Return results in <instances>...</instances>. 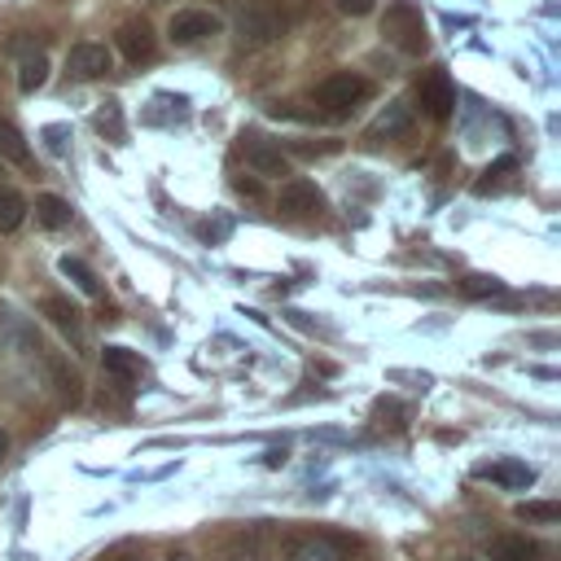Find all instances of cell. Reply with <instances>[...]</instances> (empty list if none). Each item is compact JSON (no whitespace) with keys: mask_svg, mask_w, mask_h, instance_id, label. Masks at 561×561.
I'll return each mask as SVG.
<instances>
[{"mask_svg":"<svg viewBox=\"0 0 561 561\" xmlns=\"http://www.w3.org/2000/svg\"><path fill=\"white\" fill-rule=\"evenodd\" d=\"M500 289H504V285H500L495 276H482V272L460 280V294H469V298H491V294H500Z\"/></svg>","mask_w":561,"mask_h":561,"instance_id":"obj_24","label":"cell"},{"mask_svg":"<svg viewBox=\"0 0 561 561\" xmlns=\"http://www.w3.org/2000/svg\"><path fill=\"white\" fill-rule=\"evenodd\" d=\"M53 373H57V381H61V399H70V403H75V399H79V377H75V373H66L61 364H57Z\"/></svg>","mask_w":561,"mask_h":561,"instance_id":"obj_27","label":"cell"},{"mask_svg":"<svg viewBox=\"0 0 561 561\" xmlns=\"http://www.w3.org/2000/svg\"><path fill=\"white\" fill-rule=\"evenodd\" d=\"M486 552H491V561H543V548L535 543V539H526V535H495L491 543H486Z\"/></svg>","mask_w":561,"mask_h":561,"instance_id":"obj_13","label":"cell"},{"mask_svg":"<svg viewBox=\"0 0 561 561\" xmlns=\"http://www.w3.org/2000/svg\"><path fill=\"white\" fill-rule=\"evenodd\" d=\"M167 561H193V552H167Z\"/></svg>","mask_w":561,"mask_h":561,"instance_id":"obj_30","label":"cell"},{"mask_svg":"<svg viewBox=\"0 0 561 561\" xmlns=\"http://www.w3.org/2000/svg\"><path fill=\"white\" fill-rule=\"evenodd\" d=\"M61 272H66V276H70V280H75V285H79L83 294H92V298L101 294V280H96V272H92V267H88L83 259L66 254V259H61Z\"/></svg>","mask_w":561,"mask_h":561,"instance_id":"obj_18","label":"cell"},{"mask_svg":"<svg viewBox=\"0 0 561 561\" xmlns=\"http://www.w3.org/2000/svg\"><path fill=\"white\" fill-rule=\"evenodd\" d=\"M228 228H232L228 219H215V224L206 219V224H197V237H202V241H219V237H228Z\"/></svg>","mask_w":561,"mask_h":561,"instance_id":"obj_26","label":"cell"},{"mask_svg":"<svg viewBox=\"0 0 561 561\" xmlns=\"http://www.w3.org/2000/svg\"><path fill=\"white\" fill-rule=\"evenodd\" d=\"M66 136H70L66 127H44V140H48L53 153H66Z\"/></svg>","mask_w":561,"mask_h":561,"instance_id":"obj_28","label":"cell"},{"mask_svg":"<svg viewBox=\"0 0 561 561\" xmlns=\"http://www.w3.org/2000/svg\"><path fill=\"white\" fill-rule=\"evenodd\" d=\"M289 18L276 0H245L241 13H237V44L241 48H267L285 35Z\"/></svg>","mask_w":561,"mask_h":561,"instance_id":"obj_1","label":"cell"},{"mask_svg":"<svg viewBox=\"0 0 561 561\" xmlns=\"http://www.w3.org/2000/svg\"><path fill=\"white\" fill-rule=\"evenodd\" d=\"M35 224L39 228H66L70 224V202L66 197H57V193H39L35 197Z\"/></svg>","mask_w":561,"mask_h":561,"instance_id":"obj_15","label":"cell"},{"mask_svg":"<svg viewBox=\"0 0 561 561\" xmlns=\"http://www.w3.org/2000/svg\"><path fill=\"white\" fill-rule=\"evenodd\" d=\"M0 158L4 162H26V140L9 118H0Z\"/></svg>","mask_w":561,"mask_h":561,"instance_id":"obj_20","label":"cell"},{"mask_svg":"<svg viewBox=\"0 0 561 561\" xmlns=\"http://www.w3.org/2000/svg\"><path fill=\"white\" fill-rule=\"evenodd\" d=\"M416 105H421V114L434 118V123H447V118H451V110H456V88H451V79H447L443 66H434V70H425V75L416 79Z\"/></svg>","mask_w":561,"mask_h":561,"instance_id":"obj_5","label":"cell"},{"mask_svg":"<svg viewBox=\"0 0 561 561\" xmlns=\"http://www.w3.org/2000/svg\"><path fill=\"white\" fill-rule=\"evenodd\" d=\"M517 517H526V522H557V517H561V504L526 500V504H517Z\"/></svg>","mask_w":561,"mask_h":561,"instance_id":"obj_22","label":"cell"},{"mask_svg":"<svg viewBox=\"0 0 561 561\" xmlns=\"http://www.w3.org/2000/svg\"><path fill=\"white\" fill-rule=\"evenodd\" d=\"M285 561H346V543L333 535H307L289 548Z\"/></svg>","mask_w":561,"mask_h":561,"instance_id":"obj_12","label":"cell"},{"mask_svg":"<svg viewBox=\"0 0 561 561\" xmlns=\"http://www.w3.org/2000/svg\"><path fill=\"white\" fill-rule=\"evenodd\" d=\"M101 368L114 377V381H140L145 377V359H140V351H131V346H105L101 351Z\"/></svg>","mask_w":561,"mask_h":561,"instance_id":"obj_11","label":"cell"},{"mask_svg":"<svg viewBox=\"0 0 561 561\" xmlns=\"http://www.w3.org/2000/svg\"><path fill=\"white\" fill-rule=\"evenodd\" d=\"M114 561H145V552H118Z\"/></svg>","mask_w":561,"mask_h":561,"instance_id":"obj_29","label":"cell"},{"mask_svg":"<svg viewBox=\"0 0 561 561\" xmlns=\"http://www.w3.org/2000/svg\"><path fill=\"white\" fill-rule=\"evenodd\" d=\"M368 79L364 75H355V70H333V75H324L320 83H316V92H311V101L320 105V114H329V118H346L359 101H368Z\"/></svg>","mask_w":561,"mask_h":561,"instance_id":"obj_3","label":"cell"},{"mask_svg":"<svg viewBox=\"0 0 561 561\" xmlns=\"http://www.w3.org/2000/svg\"><path fill=\"white\" fill-rule=\"evenodd\" d=\"M412 127V110L403 105V101H394V105H386L381 114H377V123L368 127V140L377 145V140H394V136H403Z\"/></svg>","mask_w":561,"mask_h":561,"instance_id":"obj_14","label":"cell"},{"mask_svg":"<svg viewBox=\"0 0 561 561\" xmlns=\"http://www.w3.org/2000/svg\"><path fill=\"white\" fill-rule=\"evenodd\" d=\"M96 131L110 136V140H123V110H118V101H105L96 110Z\"/></svg>","mask_w":561,"mask_h":561,"instance_id":"obj_21","label":"cell"},{"mask_svg":"<svg viewBox=\"0 0 561 561\" xmlns=\"http://www.w3.org/2000/svg\"><path fill=\"white\" fill-rule=\"evenodd\" d=\"M44 79H48V61H44V53H35V57H26V61L18 66V88H22V92L44 88Z\"/></svg>","mask_w":561,"mask_h":561,"instance_id":"obj_19","label":"cell"},{"mask_svg":"<svg viewBox=\"0 0 561 561\" xmlns=\"http://www.w3.org/2000/svg\"><path fill=\"white\" fill-rule=\"evenodd\" d=\"M39 311H44V316H48V320H53V324L66 333V337H79V333H83L79 307H70L66 298H44V302H39Z\"/></svg>","mask_w":561,"mask_h":561,"instance_id":"obj_16","label":"cell"},{"mask_svg":"<svg viewBox=\"0 0 561 561\" xmlns=\"http://www.w3.org/2000/svg\"><path fill=\"white\" fill-rule=\"evenodd\" d=\"M473 473H478L482 482L504 486V491H522V486L535 482V469H530L526 460H517V456H500V460H491V465H478Z\"/></svg>","mask_w":561,"mask_h":561,"instance_id":"obj_9","label":"cell"},{"mask_svg":"<svg viewBox=\"0 0 561 561\" xmlns=\"http://www.w3.org/2000/svg\"><path fill=\"white\" fill-rule=\"evenodd\" d=\"M333 4H337V13H346V18H368L377 0H333Z\"/></svg>","mask_w":561,"mask_h":561,"instance_id":"obj_25","label":"cell"},{"mask_svg":"<svg viewBox=\"0 0 561 561\" xmlns=\"http://www.w3.org/2000/svg\"><path fill=\"white\" fill-rule=\"evenodd\" d=\"M4 451H9V434L0 430V460H4Z\"/></svg>","mask_w":561,"mask_h":561,"instance_id":"obj_31","label":"cell"},{"mask_svg":"<svg viewBox=\"0 0 561 561\" xmlns=\"http://www.w3.org/2000/svg\"><path fill=\"white\" fill-rule=\"evenodd\" d=\"M237 153H241V162H245L250 175H263V180H280V175H289V158H285V149H280L276 140H267L263 131H241Z\"/></svg>","mask_w":561,"mask_h":561,"instance_id":"obj_4","label":"cell"},{"mask_svg":"<svg viewBox=\"0 0 561 561\" xmlns=\"http://www.w3.org/2000/svg\"><path fill=\"white\" fill-rule=\"evenodd\" d=\"M508 171H517V158H500L495 167H486V180H478L473 188H478V193H495V188L504 184V175H508Z\"/></svg>","mask_w":561,"mask_h":561,"instance_id":"obj_23","label":"cell"},{"mask_svg":"<svg viewBox=\"0 0 561 561\" xmlns=\"http://www.w3.org/2000/svg\"><path fill=\"white\" fill-rule=\"evenodd\" d=\"M114 44H118V53H123L127 61H149V57L158 53L153 26H149L145 18H127V22H118V31H114Z\"/></svg>","mask_w":561,"mask_h":561,"instance_id":"obj_8","label":"cell"},{"mask_svg":"<svg viewBox=\"0 0 561 561\" xmlns=\"http://www.w3.org/2000/svg\"><path fill=\"white\" fill-rule=\"evenodd\" d=\"M276 210L285 219H316L324 210V193L311 180H285L276 193Z\"/></svg>","mask_w":561,"mask_h":561,"instance_id":"obj_7","label":"cell"},{"mask_svg":"<svg viewBox=\"0 0 561 561\" xmlns=\"http://www.w3.org/2000/svg\"><path fill=\"white\" fill-rule=\"evenodd\" d=\"M66 70H70V75H79V79H96V75H105V70H110V48H105V44L83 39V44H75V48L66 53Z\"/></svg>","mask_w":561,"mask_h":561,"instance_id":"obj_10","label":"cell"},{"mask_svg":"<svg viewBox=\"0 0 561 561\" xmlns=\"http://www.w3.org/2000/svg\"><path fill=\"white\" fill-rule=\"evenodd\" d=\"M26 219V197L18 188H0V232H13Z\"/></svg>","mask_w":561,"mask_h":561,"instance_id":"obj_17","label":"cell"},{"mask_svg":"<svg viewBox=\"0 0 561 561\" xmlns=\"http://www.w3.org/2000/svg\"><path fill=\"white\" fill-rule=\"evenodd\" d=\"M381 39H386L390 48L408 53V57H421V53L430 48V35H425V18H421V9H416V4H408V0H394V4L381 13Z\"/></svg>","mask_w":561,"mask_h":561,"instance_id":"obj_2","label":"cell"},{"mask_svg":"<svg viewBox=\"0 0 561 561\" xmlns=\"http://www.w3.org/2000/svg\"><path fill=\"white\" fill-rule=\"evenodd\" d=\"M456 561H473V557H456Z\"/></svg>","mask_w":561,"mask_h":561,"instance_id":"obj_32","label":"cell"},{"mask_svg":"<svg viewBox=\"0 0 561 561\" xmlns=\"http://www.w3.org/2000/svg\"><path fill=\"white\" fill-rule=\"evenodd\" d=\"M219 26H224L219 13H210V9H175V13L167 18V35H171V44H180V48L219 35Z\"/></svg>","mask_w":561,"mask_h":561,"instance_id":"obj_6","label":"cell"}]
</instances>
